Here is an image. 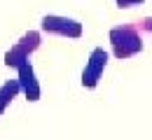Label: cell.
Masks as SVG:
<instances>
[{"label": "cell", "instance_id": "1", "mask_svg": "<svg viewBox=\"0 0 152 140\" xmlns=\"http://www.w3.org/2000/svg\"><path fill=\"white\" fill-rule=\"evenodd\" d=\"M108 40H110V54L117 61L133 59L143 52V35L136 28V23H119L110 28Z\"/></svg>", "mask_w": 152, "mask_h": 140}, {"label": "cell", "instance_id": "2", "mask_svg": "<svg viewBox=\"0 0 152 140\" xmlns=\"http://www.w3.org/2000/svg\"><path fill=\"white\" fill-rule=\"evenodd\" d=\"M40 44H42V33H40V30H26L19 40L5 52L2 63H5L7 68H14V70H17L21 63L31 61V56L40 49Z\"/></svg>", "mask_w": 152, "mask_h": 140}, {"label": "cell", "instance_id": "3", "mask_svg": "<svg viewBox=\"0 0 152 140\" xmlns=\"http://www.w3.org/2000/svg\"><path fill=\"white\" fill-rule=\"evenodd\" d=\"M40 33L56 35V38H68V40H80L84 35V26H82V21L73 19V17L45 14L40 19Z\"/></svg>", "mask_w": 152, "mask_h": 140}, {"label": "cell", "instance_id": "4", "mask_svg": "<svg viewBox=\"0 0 152 140\" xmlns=\"http://www.w3.org/2000/svg\"><path fill=\"white\" fill-rule=\"evenodd\" d=\"M108 63H110V52L103 49V47H94L89 52V56H87L84 68H82V80H80L82 86L94 91L96 86L101 84V80H103V73H105Z\"/></svg>", "mask_w": 152, "mask_h": 140}, {"label": "cell", "instance_id": "5", "mask_svg": "<svg viewBox=\"0 0 152 140\" xmlns=\"http://www.w3.org/2000/svg\"><path fill=\"white\" fill-rule=\"evenodd\" d=\"M17 82H19V89H21V96L28 100V103H38L40 96H42V86H40V80L35 75V68L31 61L21 63L17 68Z\"/></svg>", "mask_w": 152, "mask_h": 140}, {"label": "cell", "instance_id": "6", "mask_svg": "<svg viewBox=\"0 0 152 140\" xmlns=\"http://www.w3.org/2000/svg\"><path fill=\"white\" fill-rule=\"evenodd\" d=\"M19 96H21V89H19L17 77H14V80H5L0 84V117L5 115V110L14 103V98H19Z\"/></svg>", "mask_w": 152, "mask_h": 140}, {"label": "cell", "instance_id": "7", "mask_svg": "<svg viewBox=\"0 0 152 140\" xmlns=\"http://www.w3.org/2000/svg\"><path fill=\"white\" fill-rule=\"evenodd\" d=\"M136 28L140 33H150L152 35V17H143L140 21H136Z\"/></svg>", "mask_w": 152, "mask_h": 140}, {"label": "cell", "instance_id": "8", "mask_svg": "<svg viewBox=\"0 0 152 140\" xmlns=\"http://www.w3.org/2000/svg\"><path fill=\"white\" fill-rule=\"evenodd\" d=\"M145 0H115V5L119 7V9H131V7H138V5H143Z\"/></svg>", "mask_w": 152, "mask_h": 140}]
</instances>
